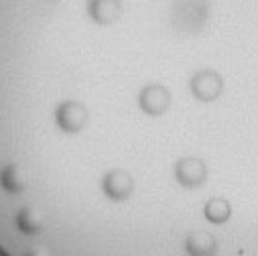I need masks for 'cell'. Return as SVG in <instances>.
<instances>
[{
  "label": "cell",
  "mask_w": 258,
  "mask_h": 256,
  "mask_svg": "<svg viewBox=\"0 0 258 256\" xmlns=\"http://www.w3.org/2000/svg\"><path fill=\"white\" fill-rule=\"evenodd\" d=\"M187 250L191 256H214L216 254V240L208 234H193L187 240Z\"/></svg>",
  "instance_id": "cell-1"
}]
</instances>
